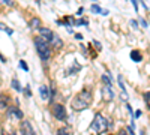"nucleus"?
Returning <instances> with one entry per match:
<instances>
[{"mask_svg": "<svg viewBox=\"0 0 150 135\" xmlns=\"http://www.w3.org/2000/svg\"><path fill=\"white\" fill-rule=\"evenodd\" d=\"M6 114L9 119H17V120H21L23 119V111L17 107H8L6 108Z\"/></svg>", "mask_w": 150, "mask_h": 135, "instance_id": "obj_6", "label": "nucleus"}, {"mask_svg": "<svg viewBox=\"0 0 150 135\" xmlns=\"http://www.w3.org/2000/svg\"><path fill=\"white\" fill-rule=\"evenodd\" d=\"M93 44H95V47H98V48H101V44H99V42H96V41H93Z\"/></svg>", "mask_w": 150, "mask_h": 135, "instance_id": "obj_27", "label": "nucleus"}, {"mask_svg": "<svg viewBox=\"0 0 150 135\" xmlns=\"http://www.w3.org/2000/svg\"><path fill=\"white\" fill-rule=\"evenodd\" d=\"M143 98H144V102H146L147 108L150 110V92H146V93L143 95Z\"/></svg>", "mask_w": 150, "mask_h": 135, "instance_id": "obj_15", "label": "nucleus"}, {"mask_svg": "<svg viewBox=\"0 0 150 135\" xmlns=\"http://www.w3.org/2000/svg\"><path fill=\"white\" fill-rule=\"evenodd\" d=\"M35 47L42 62H48L51 57V44L45 41L42 36H38V38H35Z\"/></svg>", "mask_w": 150, "mask_h": 135, "instance_id": "obj_2", "label": "nucleus"}, {"mask_svg": "<svg viewBox=\"0 0 150 135\" xmlns=\"http://www.w3.org/2000/svg\"><path fill=\"white\" fill-rule=\"evenodd\" d=\"M38 30H39V36H42V38L45 41H48L50 44H51V41L56 38V33L51 29H48V27H39Z\"/></svg>", "mask_w": 150, "mask_h": 135, "instance_id": "obj_5", "label": "nucleus"}, {"mask_svg": "<svg viewBox=\"0 0 150 135\" xmlns=\"http://www.w3.org/2000/svg\"><path fill=\"white\" fill-rule=\"evenodd\" d=\"M5 2H6V5H12V2H11V0H5Z\"/></svg>", "mask_w": 150, "mask_h": 135, "instance_id": "obj_28", "label": "nucleus"}, {"mask_svg": "<svg viewBox=\"0 0 150 135\" xmlns=\"http://www.w3.org/2000/svg\"><path fill=\"white\" fill-rule=\"evenodd\" d=\"M39 93H41V98H42V99H51V92H50V87H48V86H41V87H39Z\"/></svg>", "mask_w": 150, "mask_h": 135, "instance_id": "obj_9", "label": "nucleus"}, {"mask_svg": "<svg viewBox=\"0 0 150 135\" xmlns=\"http://www.w3.org/2000/svg\"><path fill=\"white\" fill-rule=\"evenodd\" d=\"M20 68L24 69V71H29V66H27V63L24 62V60H20Z\"/></svg>", "mask_w": 150, "mask_h": 135, "instance_id": "obj_19", "label": "nucleus"}, {"mask_svg": "<svg viewBox=\"0 0 150 135\" xmlns=\"http://www.w3.org/2000/svg\"><path fill=\"white\" fill-rule=\"evenodd\" d=\"M75 39H78V41H81V39H83V35L77 33V35H75Z\"/></svg>", "mask_w": 150, "mask_h": 135, "instance_id": "obj_24", "label": "nucleus"}, {"mask_svg": "<svg viewBox=\"0 0 150 135\" xmlns=\"http://www.w3.org/2000/svg\"><path fill=\"white\" fill-rule=\"evenodd\" d=\"M83 12H84V8H80L78 12H77V15H83Z\"/></svg>", "mask_w": 150, "mask_h": 135, "instance_id": "obj_25", "label": "nucleus"}, {"mask_svg": "<svg viewBox=\"0 0 150 135\" xmlns=\"http://www.w3.org/2000/svg\"><path fill=\"white\" fill-rule=\"evenodd\" d=\"M89 24V20H86V18H80L77 23H75V26H87Z\"/></svg>", "mask_w": 150, "mask_h": 135, "instance_id": "obj_16", "label": "nucleus"}, {"mask_svg": "<svg viewBox=\"0 0 150 135\" xmlns=\"http://www.w3.org/2000/svg\"><path fill=\"white\" fill-rule=\"evenodd\" d=\"M0 30H5L8 35H12V33H14V30H11V29H8L6 26H5V24H0Z\"/></svg>", "mask_w": 150, "mask_h": 135, "instance_id": "obj_18", "label": "nucleus"}, {"mask_svg": "<svg viewBox=\"0 0 150 135\" xmlns=\"http://www.w3.org/2000/svg\"><path fill=\"white\" fill-rule=\"evenodd\" d=\"M140 116H141V110H138V111L135 113V117H140Z\"/></svg>", "mask_w": 150, "mask_h": 135, "instance_id": "obj_26", "label": "nucleus"}, {"mask_svg": "<svg viewBox=\"0 0 150 135\" xmlns=\"http://www.w3.org/2000/svg\"><path fill=\"white\" fill-rule=\"evenodd\" d=\"M140 24H141V26H143V27H147V23H146V21H144L143 18L140 20Z\"/></svg>", "mask_w": 150, "mask_h": 135, "instance_id": "obj_23", "label": "nucleus"}, {"mask_svg": "<svg viewBox=\"0 0 150 135\" xmlns=\"http://www.w3.org/2000/svg\"><path fill=\"white\" fill-rule=\"evenodd\" d=\"M30 27H33V29H39V27H41V20H39V18H32V21H30Z\"/></svg>", "mask_w": 150, "mask_h": 135, "instance_id": "obj_14", "label": "nucleus"}, {"mask_svg": "<svg viewBox=\"0 0 150 135\" xmlns=\"http://www.w3.org/2000/svg\"><path fill=\"white\" fill-rule=\"evenodd\" d=\"M102 98L105 101H112L114 99V92H112V89H111V86H108V84H105L104 87H102Z\"/></svg>", "mask_w": 150, "mask_h": 135, "instance_id": "obj_7", "label": "nucleus"}, {"mask_svg": "<svg viewBox=\"0 0 150 135\" xmlns=\"http://www.w3.org/2000/svg\"><path fill=\"white\" fill-rule=\"evenodd\" d=\"M51 113H53V116L57 119V120H66V117H68V114H66V110H65V107L62 105V104H56V105H53V110H51Z\"/></svg>", "mask_w": 150, "mask_h": 135, "instance_id": "obj_4", "label": "nucleus"}, {"mask_svg": "<svg viewBox=\"0 0 150 135\" xmlns=\"http://www.w3.org/2000/svg\"><path fill=\"white\" fill-rule=\"evenodd\" d=\"M131 59H132V62L140 63L141 60H143V54H141L138 50H132V51H131Z\"/></svg>", "mask_w": 150, "mask_h": 135, "instance_id": "obj_11", "label": "nucleus"}, {"mask_svg": "<svg viewBox=\"0 0 150 135\" xmlns=\"http://www.w3.org/2000/svg\"><path fill=\"white\" fill-rule=\"evenodd\" d=\"M21 132H24V134H27V135H33V134H35V129L32 128V125H30V122H27V120H24V122H21Z\"/></svg>", "mask_w": 150, "mask_h": 135, "instance_id": "obj_8", "label": "nucleus"}, {"mask_svg": "<svg viewBox=\"0 0 150 135\" xmlns=\"http://www.w3.org/2000/svg\"><path fill=\"white\" fill-rule=\"evenodd\" d=\"M102 81H104V84L111 86V78H110V75H107V74H104V75H102Z\"/></svg>", "mask_w": 150, "mask_h": 135, "instance_id": "obj_17", "label": "nucleus"}, {"mask_svg": "<svg viewBox=\"0 0 150 135\" xmlns=\"http://www.w3.org/2000/svg\"><path fill=\"white\" fill-rule=\"evenodd\" d=\"M92 101H93L92 92H90L89 89H84V90H81V92L72 99L71 105H72V110H75V111H83V110H86V108L90 107Z\"/></svg>", "mask_w": 150, "mask_h": 135, "instance_id": "obj_1", "label": "nucleus"}, {"mask_svg": "<svg viewBox=\"0 0 150 135\" xmlns=\"http://www.w3.org/2000/svg\"><path fill=\"white\" fill-rule=\"evenodd\" d=\"M137 24H138V23H137L135 20H132V21H131V26H132L134 29H137V27H138V26H137Z\"/></svg>", "mask_w": 150, "mask_h": 135, "instance_id": "obj_21", "label": "nucleus"}, {"mask_svg": "<svg viewBox=\"0 0 150 135\" xmlns=\"http://www.w3.org/2000/svg\"><path fill=\"white\" fill-rule=\"evenodd\" d=\"M8 104H9V98L6 95H0V110L8 108Z\"/></svg>", "mask_w": 150, "mask_h": 135, "instance_id": "obj_12", "label": "nucleus"}, {"mask_svg": "<svg viewBox=\"0 0 150 135\" xmlns=\"http://www.w3.org/2000/svg\"><path fill=\"white\" fill-rule=\"evenodd\" d=\"M11 86L14 87V90H17V92H23V89H21V84H20V81L17 80V78H14L11 81Z\"/></svg>", "mask_w": 150, "mask_h": 135, "instance_id": "obj_13", "label": "nucleus"}, {"mask_svg": "<svg viewBox=\"0 0 150 135\" xmlns=\"http://www.w3.org/2000/svg\"><path fill=\"white\" fill-rule=\"evenodd\" d=\"M90 9H92V12H93V14H101V15H108V14H110L108 11L102 9L101 6H99V5H96V3H93Z\"/></svg>", "mask_w": 150, "mask_h": 135, "instance_id": "obj_10", "label": "nucleus"}, {"mask_svg": "<svg viewBox=\"0 0 150 135\" xmlns=\"http://www.w3.org/2000/svg\"><path fill=\"white\" fill-rule=\"evenodd\" d=\"M132 5L135 8V12H138V0H132Z\"/></svg>", "mask_w": 150, "mask_h": 135, "instance_id": "obj_20", "label": "nucleus"}, {"mask_svg": "<svg viewBox=\"0 0 150 135\" xmlns=\"http://www.w3.org/2000/svg\"><path fill=\"white\" fill-rule=\"evenodd\" d=\"M108 128H111L110 120H108L107 117H104L102 114L98 113V114L93 117V122H92V125H90V129L95 131V132H98V134H102V132H105Z\"/></svg>", "mask_w": 150, "mask_h": 135, "instance_id": "obj_3", "label": "nucleus"}, {"mask_svg": "<svg viewBox=\"0 0 150 135\" xmlns=\"http://www.w3.org/2000/svg\"><path fill=\"white\" fill-rule=\"evenodd\" d=\"M24 93H26L27 96H32V92H30V89H29V87H26V90H24Z\"/></svg>", "mask_w": 150, "mask_h": 135, "instance_id": "obj_22", "label": "nucleus"}]
</instances>
